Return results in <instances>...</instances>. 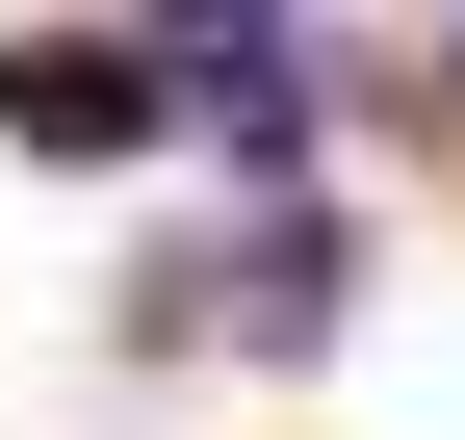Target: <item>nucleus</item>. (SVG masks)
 <instances>
[{"label": "nucleus", "mask_w": 465, "mask_h": 440, "mask_svg": "<svg viewBox=\"0 0 465 440\" xmlns=\"http://www.w3.org/2000/svg\"><path fill=\"white\" fill-rule=\"evenodd\" d=\"M130 52H155V104H182L207 155H259V182L336 130V78H311V26H284V0H130Z\"/></svg>", "instance_id": "1"}, {"label": "nucleus", "mask_w": 465, "mask_h": 440, "mask_svg": "<svg viewBox=\"0 0 465 440\" xmlns=\"http://www.w3.org/2000/svg\"><path fill=\"white\" fill-rule=\"evenodd\" d=\"M336 311H362V234L336 207H284L232 259H130V337H336Z\"/></svg>", "instance_id": "2"}, {"label": "nucleus", "mask_w": 465, "mask_h": 440, "mask_svg": "<svg viewBox=\"0 0 465 440\" xmlns=\"http://www.w3.org/2000/svg\"><path fill=\"white\" fill-rule=\"evenodd\" d=\"M182 104H155V52L130 26H26L0 52V155H155Z\"/></svg>", "instance_id": "3"}]
</instances>
